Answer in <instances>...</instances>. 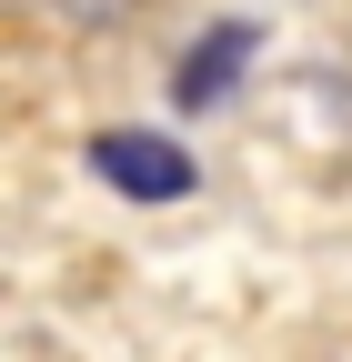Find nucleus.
I'll list each match as a JSON object with an SVG mask.
<instances>
[{"mask_svg":"<svg viewBox=\"0 0 352 362\" xmlns=\"http://www.w3.org/2000/svg\"><path fill=\"white\" fill-rule=\"evenodd\" d=\"M242 51H252V30H242V21H222V30H211L201 51L182 61V101H222L232 71H242Z\"/></svg>","mask_w":352,"mask_h":362,"instance_id":"obj_2","label":"nucleus"},{"mask_svg":"<svg viewBox=\"0 0 352 362\" xmlns=\"http://www.w3.org/2000/svg\"><path fill=\"white\" fill-rule=\"evenodd\" d=\"M91 161H101V181H121V192H141V202H182L192 192V161L171 141H151V131H101Z\"/></svg>","mask_w":352,"mask_h":362,"instance_id":"obj_1","label":"nucleus"}]
</instances>
